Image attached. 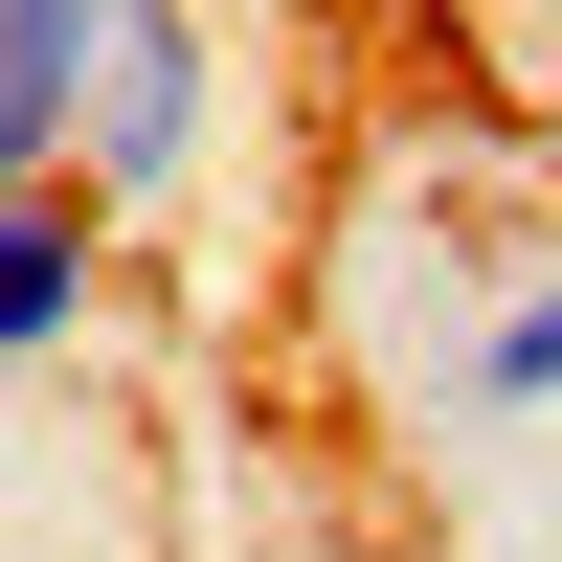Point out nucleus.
Listing matches in <instances>:
<instances>
[{
    "mask_svg": "<svg viewBox=\"0 0 562 562\" xmlns=\"http://www.w3.org/2000/svg\"><path fill=\"white\" fill-rule=\"evenodd\" d=\"M203 113H225L203 0H135V23H113V90H90V135H68V203L90 225H158L180 180H203Z\"/></svg>",
    "mask_w": 562,
    "mask_h": 562,
    "instance_id": "obj_1",
    "label": "nucleus"
},
{
    "mask_svg": "<svg viewBox=\"0 0 562 562\" xmlns=\"http://www.w3.org/2000/svg\"><path fill=\"white\" fill-rule=\"evenodd\" d=\"M113 23H135V0H0V203L68 180L90 90H113Z\"/></svg>",
    "mask_w": 562,
    "mask_h": 562,
    "instance_id": "obj_2",
    "label": "nucleus"
},
{
    "mask_svg": "<svg viewBox=\"0 0 562 562\" xmlns=\"http://www.w3.org/2000/svg\"><path fill=\"white\" fill-rule=\"evenodd\" d=\"M90 293H113V225H90L68 180H45V203H0V383H23V360H68Z\"/></svg>",
    "mask_w": 562,
    "mask_h": 562,
    "instance_id": "obj_3",
    "label": "nucleus"
},
{
    "mask_svg": "<svg viewBox=\"0 0 562 562\" xmlns=\"http://www.w3.org/2000/svg\"><path fill=\"white\" fill-rule=\"evenodd\" d=\"M562 405V270H495V315L450 338V428H540Z\"/></svg>",
    "mask_w": 562,
    "mask_h": 562,
    "instance_id": "obj_4",
    "label": "nucleus"
},
{
    "mask_svg": "<svg viewBox=\"0 0 562 562\" xmlns=\"http://www.w3.org/2000/svg\"><path fill=\"white\" fill-rule=\"evenodd\" d=\"M518 23H540V90H562V0H518Z\"/></svg>",
    "mask_w": 562,
    "mask_h": 562,
    "instance_id": "obj_5",
    "label": "nucleus"
}]
</instances>
